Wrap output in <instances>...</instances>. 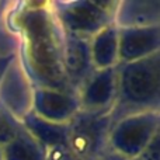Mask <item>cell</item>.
I'll list each match as a JSON object with an SVG mask.
<instances>
[{
  "instance_id": "6da1fadb",
  "label": "cell",
  "mask_w": 160,
  "mask_h": 160,
  "mask_svg": "<svg viewBox=\"0 0 160 160\" xmlns=\"http://www.w3.org/2000/svg\"><path fill=\"white\" fill-rule=\"evenodd\" d=\"M158 56H146L127 68L122 76V88L132 102H146L158 94L159 63Z\"/></svg>"
},
{
  "instance_id": "7a4b0ae2",
  "label": "cell",
  "mask_w": 160,
  "mask_h": 160,
  "mask_svg": "<svg viewBox=\"0 0 160 160\" xmlns=\"http://www.w3.org/2000/svg\"><path fill=\"white\" fill-rule=\"evenodd\" d=\"M153 37L156 38V34H150V30H136L124 35L121 42L122 56L125 59L146 58L148 53L152 52Z\"/></svg>"
},
{
  "instance_id": "3957f363",
  "label": "cell",
  "mask_w": 160,
  "mask_h": 160,
  "mask_svg": "<svg viewBox=\"0 0 160 160\" xmlns=\"http://www.w3.org/2000/svg\"><path fill=\"white\" fill-rule=\"evenodd\" d=\"M102 10L98 8V4L84 3L72 11V18H68L66 24L72 30L78 32H86L88 30H94L97 24H100V14Z\"/></svg>"
},
{
  "instance_id": "277c9868",
  "label": "cell",
  "mask_w": 160,
  "mask_h": 160,
  "mask_svg": "<svg viewBox=\"0 0 160 160\" xmlns=\"http://www.w3.org/2000/svg\"><path fill=\"white\" fill-rule=\"evenodd\" d=\"M80 45V42L70 44L66 53L68 69L72 70V73H80L86 66V52Z\"/></svg>"
},
{
  "instance_id": "5b68a950",
  "label": "cell",
  "mask_w": 160,
  "mask_h": 160,
  "mask_svg": "<svg viewBox=\"0 0 160 160\" xmlns=\"http://www.w3.org/2000/svg\"><path fill=\"white\" fill-rule=\"evenodd\" d=\"M98 79L100 80H97V83H96V86L97 87H100V88H104V87H111V79H108V78H105V75H101V76H98ZM90 94V97H91V100H94V98H101V100H107V93L105 91H100V90H97V91H94V93H88Z\"/></svg>"
}]
</instances>
